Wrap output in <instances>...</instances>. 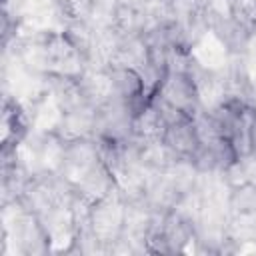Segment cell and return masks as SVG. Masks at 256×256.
I'll return each mask as SVG.
<instances>
[{
    "instance_id": "obj_1",
    "label": "cell",
    "mask_w": 256,
    "mask_h": 256,
    "mask_svg": "<svg viewBox=\"0 0 256 256\" xmlns=\"http://www.w3.org/2000/svg\"><path fill=\"white\" fill-rule=\"evenodd\" d=\"M196 56L200 58V62L204 66L216 68L224 60V48H222V44L214 36H206L202 40V44L196 48Z\"/></svg>"
}]
</instances>
